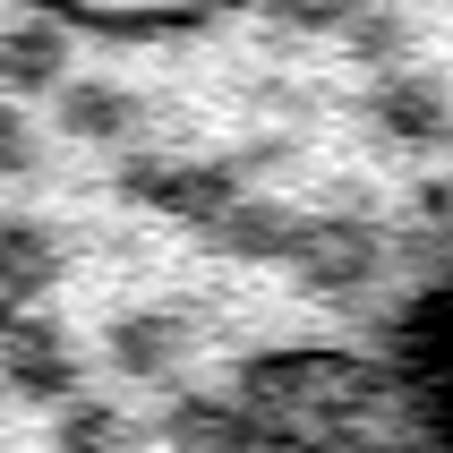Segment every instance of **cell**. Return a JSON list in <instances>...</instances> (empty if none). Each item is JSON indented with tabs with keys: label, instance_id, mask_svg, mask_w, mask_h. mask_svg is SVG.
<instances>
[{
	"label": "cell",
	"instance_id": "cell-11",
	"mask_svg": "<svg viewBox=\"0 0 453 453\" xmlns=\"http://www.w3.org/2000/svg\"><path fill=\"white\" fill-rule=\"evenodd\" d=\"M137 445V428H128V411H111V403H69L60 419H51V453H128Z\"/></svg>",
	"mask_w": 453,
	"mask_h": 453
},
{
	"label": "cell",
	"instance_id": "cell-12",
	"mask_svg": "<svg viewBox=\"0 0 453 453\" xmlns=\"http://www.w3.org/2000/svg\"><path fill=\"white\" fill-rule=\"evenodd\" d=\"M43 172V128L26 103H0V180H35Z\"/></svg>",
	"mask_w": 453,
	"mask_h": 453
},
{
	"label": "cell",
	"instance_id": "cell-8",
	"mask_svg": "<svg viewBox=\"0 0 453 453\" xmlns=\"http://www.w3.org/2000/svg\"><path fill=\"white\" fill-rule=\"evenodd\" d=\"M291 274H300L308 291H351V282L377 274V231H359V223H300Z\"/></svg>",
	"mask_w": 453,
	"mask_h": 453
},
{
	"label": "cell",
	"instance_id": "cell-5",
	"mask_svg": "<svg viewBox=\"0 0 453 453\" xmlns=\"http://www.w3.org/2000/svg\"><path fill=\"white\" fill-rule=\"evenodd\" d=\"M60 111H51V120H60V137H77V146H137V137H146V120H154V103L137 95V86H120V77H69V86H60Z\"/></svg>",
	"mask_w": 453,
	"mask_h": 453
},
{
	"label": "cell",
	"instance_id": "cell-6",
	"mask_svg": "<svg viewBox=\"0 0 453 453\" xmlns=\"http://www.w3.org/2000/svg\"><path fill=\"white\" fill-rule=\"evenodd\" d=\"M69 282V240L35 214H0V308H43Z\"/></svg>",
	"mask_w": 453,
	"mask_h": 453
},
{
	"label": "cell",
	"instance_id": "cell-3",
	"mask_svg": "<svg viewBox=\"0 0 453 453\" xmlns=\"http://www.w3.org/2000/svg\"><path fill=\"white\" fill-rule=\"evenodd\" d=\"M103 359L128 385H180V368L197 359V326H188V308H120L103 326Z\"/></svg>",
	"mask_w": 453,
	"mask_h": 453
},
{
	"label": "cell",
	"instance_id": "cell-9",
	"mask_svg": "<svg viewBox=\"0 0 453 453\" xmlns=\"http://www.w3.org/2000/svg\"><path fill=\"white\" fill-rule=\"evenodd\" d=\"M163 445L172 453H249L257 436L240 428V411L214 403V394H172V403H163Z\"/></svg>",
	"mask_w": 453,
	"mask_h": 453
},
{
	"label": "cell",
	"instance_id": "cell-13",
	"mask_svg": "<svg viewBox=\"0 0 453 453\" xmlns=\"http://www.w3.org/2000/svg\"><path fill=\"white\" fill-rule=\"evenodd\" d=\"M359 0H265V18L291 26V35H342Z\"/></svg>",
	"mask_w": 453,
	"mask_h": 453
},
{
	"label": "cell",
	"instance_id": "cell-4",
	"mask_svg": "<svg viewBox=\"0 0 453 453\" xmlns=\"http://www.w3.org/2000/svg\"><path fill=\"white\" fill-rule=\"evenodd\" d=\"M368 128L385 146H411V154H445L453 146V86L428 69H394L368 86Z\"/></svg>",
	"mask_w": 453,
	"mask_h": 453
},
{
	"label": "cell",
	"instance_id": "cell-7",
	"mask_svg": "<svg viewBox=\"0 0 453 453\" xmlns=\"http://www.w3.org/2000/svg\"><path fill=\"white\" fill-rule=\"evenodd\" d=\"M69 86V35L51 18L0 26V103H51Z\"/></svg>",
	"mask_w": 453,
	"mask_h": 453
},
{
	"label": "cell",
	"instance_id": "cell-2",
	"mask_svg": "<svg viewBox=\"0 0 453 453\" xmlns=\"http://www.w3.org/2000/svg\"><path fill=\"white\" fill-rule=\"evenodd\" d=\"M111 188H120L128 205H154V214H180V223H205V231L240 205L231 172H205V163H163V154H120Z\"/></svg>",
	"mask_w": 453,
	"mask_h": 453
},
{
	"label": "cell",
	"instance_id": "cell-1",
	"mask_svg": "<svg viewBox=\"0 0 453 453\" xmlns=\"http://www.w3.org/2000/svg\"><path fill=\"white\" fill-rule=\"evenodd\" d=\"M0 394L51 411V419L69 403H86V359H77L60 317H43V308H0Z\"/></svg>",
	"mask_w": 453,
	"mask_h": 453
},
{
	"label": "cell",
	"instance_id": "cell-10",
	"mask_svg": "<svg viewBox=\"0 0 453 453\" xmlns=\"http://www.w3.org/2000/svg\"><path fill=\"white\" fill-rule=\"evenodd\" d=\"M342 51H351L359 69H377V77L411 69V18H403V9H385V0H359L351 26H342Z\"/></svg>",
	"mask_w": 453,
	"mask_h": 453
},
{
	"label": "cell",
	"instance_id": "cell-15",
	"mask_svg": "<svg viewBox=\"0 0 453 453\" xmlns=\"http://www.w3.org/2000/svg\"><path fill=\"white\" fill-rule=\"evenodd\" d=\"M385 9H394V0H385Z\"/></svg>",
	"mask_w": 453,
	"mask_h": 453
},
{
	"label": "cell",
	"instance_id": "cell-14",
	"mask_svg": "<svg viewBox=\"0 0 453 453\" xmlns=\"http://www.w3.org/2000/svg\"><path fill=\"white\" fill-rule=\"evenodd\" d=\"M419 214H453V172L436 180V188H419Z\"/></svg>",
	"mask_w": 453,
	"mask_h": 453
}]
</instances>
